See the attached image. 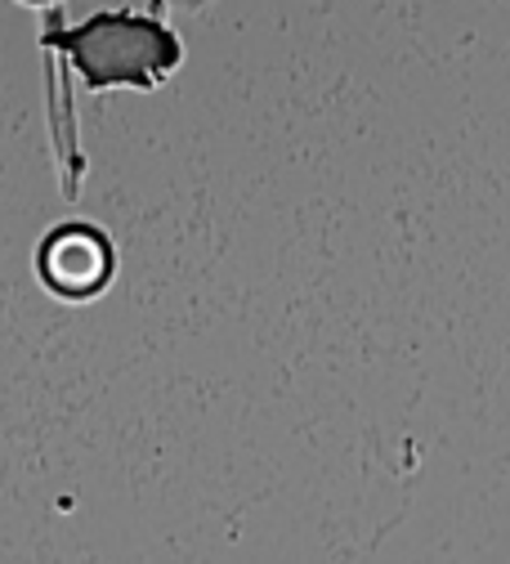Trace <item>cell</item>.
<instances>
[{
    "label": "cell",
    "instance_id": "6da1fadb",
    "mask_svg": "<svg viewBox=\"0 0 510 564\" xmlns=\"http://www.w3.org/2000/svg\"><path fill=\"white\" fill-rule=\"evenodd\" d=\"M41 269L63 296H86L108 278V247L86 229H63L50 238Z\"/></svg>",
    "mask_w": 510,
    "mask_h": 564
}]
</instances>
